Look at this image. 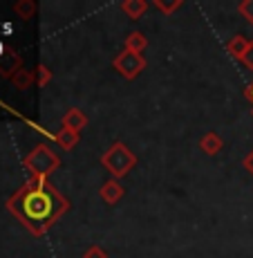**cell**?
Segmentation results:
<instances>
[{
    "instance_id": "1",
    "label": "cell",
    "mask_w": 253,
    "mask_h": 258,
    "mask_svg": "<svg viewBox=\"0 0 253 258\" xmlns=\"http://www.w3.org/2000/svg\"><path fill=\"white\" fill-rule=\"evenodd\" d=\"M12 202H18V207H9L12 211L18 213V218H23L27 225L34 222H43L45 218L52 216V207L54 200L49 193H45L43 188H32V191H23L18 196H14Z\"/></svg>"
},
{
    "instance_id": "2",
    "label": "cell",
    "mask_w": 253,
    "mask_h": 258,
    "mask_svg": "<svg viewBox=\"0 0 253 258\" xmlns=\"http://www.w3.org/2000/svg\"><path fill=\"white\" fill-rule=\"evenodd\" d=\"M135 162H137L135 155H132V153L128 151L123 144H115V146H112L110 151L103 155V164H106V168H110L117 177L126 175V173L135 166Z\"/></svg>"
},
{
    "instance_id": "3",
    "label": "cell",
    "mask_w": 253,
    "mask_h": 258,
    "mask_svg": "<svg viewBox=\"0 0 253 258\" xmlns=\"http://www.w3.org/2000/svg\"><path fill=\"white\" fill-rule=\"evenodd\" d=\"M27 166L32 168L36 175H47V173H52L54 168L58 166V157L54 155L52 151H47L45 146H38L36 151L32 153V155L27 157Z\"/></svg>"
},
{
    "instance_id": "4",
    "label": "cell",
    "mask_w": 253,
    "mask_h": 258,
    "mask_svg": "<svg viewBox=\"0 0 253 258\" xmlns=\"http://www.w3.org/2000/svg\"><path fill=\"white\" fill-rule=\"evenodd\" d=\"M115 68L126 79H135L137 74L146 68V61H143L141 54H135V52H130V49H126V52H121L115 58Z\"/></svg>"
},
{
    "instance_id": "5",
    "label": "cell",
    "mask_w": 253,
    "mask_h": 258,
    "mask_svg": "<svg viewBox=\"0 0 253 258\" xmlns=\"http://www.w3.org/2000/svg\"><path fill=\"white\" fill-rule=\"evenodd\" d=\"M21 56H18L14 49H5L3 54H0V74L7 79H14V74L21 72Z\"/></svg>"
},
{
    "instance_id": "6",
    "label": "cell",
    "mask_w": 253,
    "mask_h": 258,
    "mask_svg": "<svg viewBox=\"0 0 253 258\" xmlns=\"http://www.w3.org/2000/svg\"><path fill=\"white\" fill-rule=\"evenodd\" d=\"M222 146H224V142H222V137L215 135V133H208V135L202 137V151L208 153V155H215V153H220Z\"/></svg>"
},
{
    "instance_id": "7",
    "label": "cell",
    "mask_w": 253,
    "mask_h": 258,
    "mask_svg": "<svg viewBox=\"0 0 253 258\" xmlns=\"http://www.w3.org/2000/svg\"><path fill=\"white\" fill-rule=\"evenodd\" d=\"M63 126L65 128H72V131H81L83 126H86V117H83L81 110H76V108H72V110L67 112L65 117H63Z\"/></svg>"
},
{
    "instance_id": "8",
    "label": "cell",
    "mask_w": 253,
    "mask_h": 258,
    "mask_svg": "<svg viewBox=\"0 0 253 258\" xmlns=\"http://www.w3.org/2000/svg\"><path fill=\"white\" fill-rule=\"evenodd\" d=\"M56 142L61 144L63 148H67V151H69V148H74V146L78 144V133L72 131V128H65V126H63L61 133L56 135Z\"/></svg>"
},
{
    "instance_id": "9",
    "label": "cell",
    "mask_w": 253,
    "mask_h": 258,
    "mask_svg": "<svg viewBox=\"0 0 253 258\" xmlns=\"http://www.w3.org/2000/svg\"><path fill=\"white\" fill-rule=\"evenodd\" d=\"M251 43L246 41L244 36H233V41H229V52L233 54L235 58H244V54H246V49H249Z\"/></svg>"
},
{
    "instance_id": "10",
    "label": "cell",
    "mask_w": 253,
    "mask_h": 258,
    "mask_svg": "<svg viewBox=\"0 0 253 258\" xmlns=\"http://www.w3.org/2000/svg\"><path fill=\"white\" fill-rule=\"evenodd\" d=\"M121 196H123V188L119 186L117 182H108V184L101 188V198L108 202V205H115Z\"/></svg>"
},
{
    "instance_id": "11",
    "label": "cell",
    "mask_w": 253,
    "mask_h": 258,
    "mask_svg": "<svg viewBox=\"0 0 253 258\" xmlns=\"http://www.w3.org/2000/svg\"><path fill=\"white\" fill-rule=\"evenodd\" d=\"M121 7H123V12H126L128 16L132 18V21H137V18L141 16L143 12H146V7H148V5L143 3V0H128V3H123Z\"/></svg>"
},
{
    "instance_id": "12",
    "label": "cell",
    "mask_w": 253,
    "mask_h": 258,
    "mask_svg": "<svg viewBox=\"0 0 253 258\" xmlns=\"http://www.w3.org/2000/svg\"><path fill=\"white\" fill-rule=\"evenodd\" d=\"M143 47H146V38H143V34L132 32L130 36H128L126 49H130V52H135V54H141V52H143Z\"/></svg>"
},
{
    "instance_id": "13",
    "label": "cell",
    "mask_w": 253,
    "mask_h": 258,
    "mask_svg": "<svg viewBox=\"0 0 253 258\" xmlns=\"http://www.w3.org/2000/svg\"><path fill=\"white\" fill-rule=\"evenodd\" d=\"M14 9H16L18 16L27 21V18H32V16H34V12H36V5H34L32 0H21V3H18Z\"/></svg>"
},
{
    "instance_id": "14",
    "label": "cell",
    "mask_w": 253,
    "mask_h": 258,
    "mask_svg": "<svg viewBox=\"0 0 253 258\" xmlns=\"http://www.w3.org/2000/svg\"><path fill=\"white\" fill-rule=\"evenodd\" d=\"M14 86H18L21 88V90H25V88L29 86V83H32V72H27V70H21L18 74H14Z\"/></svg>"
},
{
    "instance_id": "15",
    "label": "cell",
    "mask_w": 253,
    "mask_h": 258,
    "mask_svg": "<svg viewBox=\"0 0 253 258\" xmlns=\"http://www.w3.org/2000/svg\"><path fill=\"white\" fill-rule=\"evenodd\" d=\"M240 14L253 25V0H244V3H240Z\"/></svg>"
},
{
    "instance_id": "16",
    "label": "cell",
    "mask_w": 253,
    "mask_h": 258,
    "mask_svg": "<svg viewBox=\"0 0 253 258\" xmlns=\"http://www.w3.org/2000/svg\"><path fill=\"white\" fill-rule=\"evenodd\" d=\"M83 258H108V254L101 249V247H90V249L86 251V256Z\"/></svg>"
},
{
    "instance_id": "17",
    "label": "cell",
    "mask_w": 253,
    "mask_h": 258,
    "mask_svg": "<svg viewBox=\"0 0 253 258\" xmlns=\"http://www.w3.org/2000/svg\"><path fill=\"white\" fill-rule=\"evenodd\" d=\"M242 61H244L246 68H251V70H253V43L249 45V49H246V54H244V58H242Z\"/></svg>"
},
{
    "instance_id": "18",
    "label": "cell",
    "mask_w": 253,
    "mask_h": 258,
    "mask_svg": "<svg viewBox=\"0 0 253 258\" xmlns=\"http://www.w3.org/2000/svg\"><path fill=\"white\" fill-rule=\"evenodd\" d=\"M157 7H159V9H163V12H166V14H171V12H173V9H175V7H182V3H173V5H163V3H161V0H159V3H157Z\"/></svg>"
},
{
    "instance_id": "19",
    "label": "cell",
    "mask_w": 253,
    "mask_h": 258,
    "mask_svg": "<svg viewBox=\"0 0 253 258\" xmlns=\"http://www.w3.org/2000/svg\"><path fill=\"white\" fill-rule=\"evenodd\" d=\"M38 74H41V79H38V83H41V86H45V81L49 79L47 68H45V66H41V68H38Z\"/></svg>"
},
{
    "instance_id": "20",
    "label": "cell",
    "mask_w": 253,
    "mask_h": 258,
    "mask_svg": "<svg viewBox=\"0 0 253 258\" xmlns=\"http://www.w3.org/2000/svg\"><path fill=\"white\" fill-rule=\"evenodd\" d=\"M244 166H246V171H249L251 175H253V153H251V155H246V160H244Z\"/></svg>"
},
{
    "instance_id": "21",
    "label": "cell",
    "mask_w": 253,
    "mask_h": 258,
    "mask_svg": "<svg viewBox=\"0 0 253 258\" xmlns=\"http://www.w3.org/2000/svg\"><path fill=\"white\" fill-rule=\"evenodd\" d=\"M249 99H251V101H253V86L249 88Z\"/></svg>"
}]
</instances>
